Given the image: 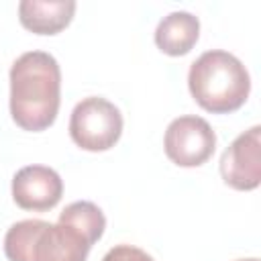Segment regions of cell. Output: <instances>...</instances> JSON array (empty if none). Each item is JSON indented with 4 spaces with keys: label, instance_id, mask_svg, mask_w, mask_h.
Returning a JSON list of instances; mask_svg holds the SVG:
<instances>
[{
    "label": "cell",
    "instance_id": "cell-12",
    "mask_svg": "<svg viewBox=\"0 0 261 261\" xmlns=\"http://www.w3.org/2000/svg\"><path fill=\"white\" fill-rule=\"evenodd\" d=\"M237 261H259V259H255V257H251V259H237Z\"/></svg>",
    "mask_w": 261,
    "mask_h": 261
},
{
    "label": "cell",
    "instance_id": "cell-4",
    "mask_svg": "<svg viewBox=\"0 0 261 261\" xmlns=\"http://www.w3.org/2000/svg\"><path fill=\"white\" fill-rule=\"evenodd\" d=\"M122 135L120 110L102 96H90L75 104L69 116V137L84 151H108Z\"/></svg>",
    "mask_w": 261,
    "mask_h": 261
},
{
    "label": "cell",
    "instance_id": "cell-9",
    "mask_svg": "<svg viewBox=\"0 0 261 261\" xmlns=\"http://www.w3.org/2000/svg\"><path fill=\"white\" fill-rule=\"evenodd\" d=\"M200 37V20L188 10H175L163 16L155 29V45L171 57H181L192 51Z\"/></svg>",
    "mask_w": 261,
    "mask_h": 261
},
{
    "label": "cell",
    "instance_id": "cell-1",
    "mask_svg": "<svg viewBox=\"0 0 261 261\" xmlns=\"http://www.w3.org/2000/svg\"><path fill=\"white\" fill-rule=\"evenodd\" d=\"M10 116L22 130L49 128L61 104V69L47 51H27L10 67Z\"/></svg>",
    "mask_w": 261,
    "mask_h": 261
},
{
    "label": "cell",
    "instance_id": "cell-3",
    "mask_svg": "<svg viewBox=\"0 0 261 261\" xmlns=\"http://www.w3.org/2000/svg\"><path fill=\"white\" fill-rule=\"evenodd\" d=\"M92 243L65 222L27 218L14 222L4 237L8 261H86Z\"/></svg>",
    "mask_w": 261,
    "mask_h": 261
},
{
    "label": "cell",
    "instance_id": "cell-8",
    "mask_svg": "<svg viewBox=\"0 0 261 261\" xmlns=\"http://www.w3.org/2000/svg\"><path fill=\"white\" fill-rule=\"evenodd\" d=\"M75 14L73 0H22L18 4L20 24L35 35L61 33Z\"/></svg>",
    "mask_w": 261,
    "mask_h": 261
},
{
    "label": "cell",
    "instance_id": "cell-2",
    "mask_svg": "<svg viewBox=\"0 0 261 261\" xmlns=\"http://www.w3.org/2000/svg\"><path fill=\"white\" fill-rule=\"evenodd\" d=\"M188 88L196 104L206 112L230 114L247 102L251 75L239 57L222 49H212L190 65Z\"/></svg>",
    "mask_w": 261,
    "mask_h": 261
},
{
    "label": "cell",
    "instance_id": "cell-11",
    "mask_svg": "<svg viewBox=\"0 0 261 261\" xmlns=\"http://www.w3.org/2000/svg\"><path fill=\"white\" fill-rule=\"evenodd\" d=\"M102 261H155L149 253H145L143 249L139 247H133V245H116L112 247L104 257Z\"/></svg>",
    "mask_w": 261,
    "mask_h": 261
},
{
    "label": "cell",
    "instance_id": "cell-10",
    "mask_svg": "<svg viewBox=\"0 0 261 261\" xmlns=\"http://www.w3.org/2000/svg\"><path fill=\"white\" fill-rule=\"evenodd\" d=\"M59 222H65V224L73 226L75 230H80L92 245L102 239L104 228H106L104 212L94 202H88V200L67 204L59 212Z\"/></svg>",
    "mask_w": 261,
    "mask_h": 261
},
{
    "label": "cell",
    "instance_id": "cell-5",
    "mask_svg": "<svg viewBox=\"0 0 261 261\" xmlns=\"http://www.w3.org/2000/svg\"><path fill=\"white\" fill-rule=\"evenodd\" d=\"M163 149L167 159L175 165L200 167L216 149V133L202 116L186 114L169 122L163 137Z\"/></svg>",
    "mask_w": 261,
    "mask_h": 261
},
{
    "label": "cell",
    "instance_id": "cell-6",
    "mask_svg": "<svg viewBox=\"0 0 261 261\" xmlns=\"http://www.w3.org/2000/svg\"><path fill=\"white\" fill-rule=\"evenodd\" d=\"M220 175L226 186L251 192L261 184V126L241 133L220 157Z\"/></svg>",
    "mask_w": 261,
    "mask_h": 261
},
{
    "label": "cell",
    "instance_id": "cell-7",
    "mask_svg": "<svg viewBox=\"0 0 261 261\" xmlns=\"http://www.w3.org/2000/svg\"><path fill=\"white\" fill-rule=\"evenodd\" d=\"M63 196V179L47 165L20 167L12 177V200L22 210L45 212L59 204Z\"/></svg>",
    "mask_w": 261,
    "mask_h": 261
}]
</instances>
